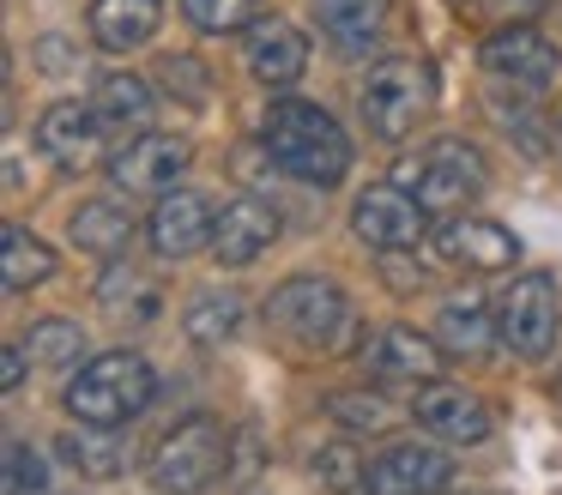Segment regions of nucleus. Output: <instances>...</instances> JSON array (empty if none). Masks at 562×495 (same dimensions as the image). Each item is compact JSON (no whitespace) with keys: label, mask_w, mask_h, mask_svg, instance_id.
<instances>
[{"label":"nucleus","mask_w":562,"mask_h":495,"mask_svg":"<svg viewBox=\"0 0 562 495\" xmlns=\"http://www.w3.org/2000/svg\"><path fill=\"white\" fill-rule=\"evenodd\" d=\"M436 248L448 254L453 266H465V272H508V266L520 260V241H514L508 229L490 224V217H465V212L436 229Z\"/></svg>","instance_id":"obj_17"},{"label":"nucleus","mask_w":562,"mask_h":495,"mask_svg":"<svg viewBox=\"0 0 562 495\" xmlns=\"http://www.w3.org/2000/svg\"><path fill=\"white\" fill-rule=\"evenodd\" d=\"M25 350L37 369H74L79 350H86V333H79V320H37Z\"/></svg>","instance_id":"obj_29"},{"label":"nucleus","mask_w":562,"mask_h":495,"mask_svg":"<svg viewBox=\"0 0 562 495\" xmlns=\"http://www.w3.org/2000/svg\"><path fill=\"white\" fill-rule=\"evenodd\" d=\"M424 205H417L412 188H400V181H375V188L357 193L351 205V229L369 241L375 254H405L424 241Z\"/></svg>","instance_id":"obj_9"},{"label":"nucleus","mask_w":562,"mask_h":495,"mask_svg":"<svg viewBox=\"0 0 562 495\" xmlns=\"http://www.w3.org/2000/svg\"><path fill=\"white\" fill-rule=\"evenodd\" d=\"M212 229H218V212H212L206 193H188V188H170L158 193V212L146 224V241L158 260H188V254L212 248Z\"/></svg>","instance_id":"obj_12"},{"label":"nucleus","mask_w":562,"mask_h":495,"mask_svg":"<svg viewBox=\"0 0 562 495\" xmlns=\"http://www.w3.org/2000/svg\"><path fill=\"white\" fill-rule=\"evenodd\" d=\"M412 417L424 423L436 441L477 447L490 435V398L472 393V386H453V381H424L412 398Z\"/></svg>","instance_id":"obj_11"},{"label":"nucleus","mask_w":562,"mask_h":495,"mask_svg":"<svg viewBox=\"0 0 562 495\" xmlns=\"http://www.w3.org/2000/svg\"><path fill=\"white\" fill-rule=\"evenodd\" d=\"M260 471V447H255V435H243V453H236V465H231V477L236 483H248Z\"/></svg>","instance_id":"obj_36"},{"label":"nucleus","mask_w":562,"mask_h":495,"mask_svg":"<svg viewBox=\"0 0 562 495\" xmlns=\"http://www.w3.org/2000/svg\"><path fill=\"white\" fill-rule=\"evenodd\" d=\"M272 241H279V212H272L267 200H255V193H243V200L224 205V212H218V229H212V254H218L224 266L260 260Z\"/></svg>","instance_id":"obj_18"},{"label":"nucleus","mask_w":562,"mask_h":495,"mask_svg":"<svg viewBox=\"0 0 562 495\" xmlns=\"http://www.w3.org/2000/svg\"><path fill=\"white\" fill-rule=\"evenodd\" d=\"M188 139H176V133H134V139L122 145V151L110 157V176H115V188H127V193H170L176 188V176L188 169Z\"/></svg>","instance_id":"obj_13"},{"label":"nucleus","mask_w":562,"mask_h":495,"mask_svg":"<svg viewBox=\"0 0 562 495\" xmlns=\"http://www.w3.org/2000/svg\"><path fill=\"white\" fill-rule=\"evenodd\" d=\"M400 188H412L429 217H460L490 188V164L465 139H429L412 164H400Z\"/></svg>","instance_id":"obj_5"},{"label":"nucleus","mask_w":562,"mask_h":495,"mask_svg":"<svg viewBox=\"0 0 562 495\" xmlns=\"http://www.w3.org/2000/svg\"><path fill=\"white\" fill-rule=\"evenodd\" d=\"M315 477L327 483V490H357L363 471H357V453L339 441V447H321V453H315Z\"/></svg>","instance_id":"obj_33"},{"label":"nucleus","mask_w":562,"mask_h":495,"mask_svg":"<svg viewBox=\"0 0 562 495\" xmlns=\"http://www.w3.org/2000/svg\"><path fill=\"white\" fill-rule=\"evenodd\" d=\"M25 357H31L25 345H7V369H0V386H7V393H19V381H25Z\"/></svg>","instance_id":"obj_35"},{"label":"nucleus","mask_w":562,"mask_h":495,"mask_svg":"<svg viewBox=\"0 0 562 495\" xmlns=\"http://www.w3.org/2000/svg\"><path fill=\"white\" fill-rule=\"evenodd\" d=\"M477 495H484V490H477Z\"/></svg>","instance_id":"obj_37"},{"label":"nucleus","mask_w":562,"mask_h":495,"mask_svg":"<svg viewBox=\"0 0 562 495\" xmlns=\"http://www.w3.org/2000/svg\"><path fill=\"white\" fill-rule=\"evenodd\" d=\"M151 393H158V374H151V362L139 350H103L67 381V417L98 423V429H122V423H134L151 405Z\"/></svg>","instance_id":"obj_2"},{"label":"nucleus","mask_w":562,"mask_h":495,"mask_svg":"<svg viewBox=\"0 0 562 495\" xmlns=\"http://www.w3.org/2000/svg\"><path fill=\"white\" fill-rule=\"evenodd\" d=\"M477 7H484L496 24H526L538 7H550V0H477Z\"/></svg>","instance_id":"obj_34"},{"label":"nucleus","mask_w":562,"mask_h":495,"mask_svg":"<svg viewBox=\"0 0 562 495\" xmlns=\"http://www.w3.org/2000/svg\"><path fill=\"white\" fill-rule=\"evenodd\" d=\"M98 308L115 314V320H158L164 290L151 272H134V266H110L98 278Z\"/></svg>","instance_id":"obj_21"},{"label":"nucleus","mask_w":562,"mask_h":495,"mask_svg":"<svg viewBox=\"0 0 562 495\" xmlns=\"http://www.w3.org/2000/svg\"><path fill=\"white\" fill-rule=\"evenodd\" d=\"M327 417H339L345 429H357V435H381V429H393L400 423V410L387 405L381 393H363V386H339V393H327Z\"/></svg>","instance_id":"obj_28"},{"label":"nucleus","mask_w":562,"mask_h":495,"mask_svg":"<svg viewBox=\"0 0 562 495\" xmlns=\"http://www.w3.org/2000/svg\"><path fill=\"white\" fill-rule=\"evenodd\" d=\"M0 272H7V290H31L55 278V248L43 236H31L25 224L0 229Z\"/></svg>","instance_id":"obj_23"},{"label":"nucleus","mask_w":562,"mask_h":495,"mask_svg":"<svg viewBox=\"0 0 562 495\" xmlns=\"http://www.w3.org/2000/svg\"><path fill=\"white\" fill-rule=\"evenodd\" d=\"M91 109L103 115V127H134V133H146V127H151V85L134 79V72H103Z\"/></svg>","instance_id":"obj_24"},{"label":"nucleus","mask_w":562,"mask_h":495,"mask_svg":"<svg viewBox=\"0 0 562 495\" xmlns=\"http://www.w3.org/2000/svg\"><path fill=\"white\" fill-rule=\"evenodd\" d=\"M7 495H49V465H43L37 447H7Z\"/></svg>","instance_id":"obj_32"},{"label":"nucleus","mask_w":562,"mask_h":495,"mask_svg":"<svg viewBox=\"0 0 562 495\" xmlns=\"http://www.w3.org/2000/svg\"><path fill=\"white\" fill-rule=\"evenodd\" d=\"M164 19V0H91V43L103 55H127L146 48Z\"/></svg>","instance_id":"obj_19"},{"label":"nucleus","mask_w":562,"mask_h":495,"mask_svg":"<svg viewBox=\"0 0 562 495\" xmlns=\"http://www.w3.org/2000/svg\"><path fill=\"white\" fill-rule=\"evenodd\" d=\"M243 60L267 91H291L308 67V43L291 19H255L243 31Z\"/></svg>","instance_id":"obj_15"},{"label":"nucleus","mask_w":562,"mask_h":495,"mask_svg":"<svg viewBox=\"0 0 562 495\" xmlns=\"http://www.w3.org/2000/svg\"><path fill=\"white\" fill-rule=\"evenodd\" d=\"M477 67H484V79H496L502 91L514 97H538L550 79H557L562 55L550 36H538L532 24H502V31L484 36V48H477Z\"/></svg>","instance_id":"obj_7"},{"label":"nucleus","mask_w":562,"mask_h":495,"mask_svg":"<svg viewBox=\"0 0 562 495\" xmlns=\"http://www.w3.org/2000/svg\"><path fill=\"white\" fill-rule=\"evenodd\" d=\"M315 19L339 55H369L387 36V0H315Z\"/></svg>","instance_id":"obj_20"},{"label":"nucleus","mask_w":562,"mask_h":495,"mask_svg":"<svg viewBox=\"0 0 562 495\" xmlns=\"http://www.w3.org/2000/svg\"><path fill=\"white\" fill-rule=\"evenodd\" d=\"M61 459L79 471V477H115L127 465V447L115 429H98V423H74L61 435Z\"/></svg>","instance_id":"obj_25"},{"label":"nucleus","mask_w":562,"mask_h":495,"mask_svg":"<svg viewBox=\"0 0 562 495\" xmlns=\"http://www.w3.org/2000/svg\"><path fill=\"white\" fill-rule=\"evenodd\" d=\"M37 139H43V151H49L55 164L79 176V169H91L98 151H103V115L91 103H49L43 121H37Z\"/></svg>","instance_id":"obj_16"},{"label":"nucleus","mask_w":562,"mask_h":495,"mask_svg":"<svg viewBox=\"0 0 562 495\" xmlns=\"http://www.w3.org/2000/svg\"><path fill=\"white\" fill-rule=\"evenodd\" d=\"M188 338L194 345H231L236 326H243V302L231 296V290H206V296L188 302Z\"/></svg>","instance_id":"obj_27"},{"label":"nucleus","mask_w":562,"mask_h":495,"mask_svg":"<svg viewBox=\"0 0 562 495\" xmlns=\"http://www.w3.org/2000/svg\"><path fill=\"white\" fill-rule=\"evenodd\" d=\"M267 320L279 326V333L291 338V345L321 350V357L345 350V345H351V333H357V308H351V296H345V290L333 284V278H315V272L284 278V284L267 296Z\"/></svg>","instance_id":"obj_3"},{"label":"nucleus","mask_w":562,"mask_h":495,"mask_svg":"<svg viewBox=\"0 0 562 495\" xmlns=\"http://www.w3.org/2000/svg\"><path fill=\"white\" fill-rule=\"evenodd\" d=\"M188 24L206 36H224V31H248L255 24V0H182Z\"/></svg>","instance_id":"obj_30"},{"label":"nucleus","mask_w":562,"mask_h":495,"mask_svg":"<svg viewBox=\"0 0 562 495\" xmlns=\"http://www.w3.org/2000/svg\"><path fill=\"white\" fill-rule=\"evenodd\" d=\"M158 79H164V91H170L176 103H188V109H206V103H212L206 67H200V60H188V55H170V60L158 67Z\"/></svg>","instance_id":"obj_31"},{"label":"nucleus","mask_w":562,"mask_h":495,"mask_svg":"<svg viewBox=\"0 0 562 495\" xmlns=\"http://www.w3.org/2000/svg\"><path fill=\"white\" fill-rule=\"evenodd\" d=\"M453 483V459L429 441H393L363 465L369 495H441Z\"/></svg>","instance_id":"obj_10"},{"label":"nucleus","mask_w":562,"mask_h":495,"mask_svg":"<svg viewBox=\"0 0 562 495\" xmlns=\"http://www.w3.org/2000/svg\"><path fill=\"white\" fill-rule=\"evenodd\" d=\"M557 284L544 272H520L496 302V326H502V345L514 357H544L557 345Z\"/></svg>","instance_id":"obj_8"},{"label":"nucleus","mask_w":562,"mask_h":495,"mask_svg":"<svg viewBox=\"0 0 562 495\" xmlns=\"http://www.w3.org/2000/svg\"><path fill=\"white\" fill-rule=\"evenodd\" d=\"M260 139H267L272 164L308 188H339L351 169V139L321 103H272Z\"/></svg>","instance_id":"obj_1"},{"label":"nucleus","mask_w":562,"mask_h":495,"mask_svg":"<svg viewBox=\"0 0 562 495\" xmlns=\"http://www.w3.org/2000/svg\"><path fill=\"white\" fill-rule=\"evenodd\" d=\"M231 465V435L212 417H188L151 453V490L158 495H206Z\"/></svg>","instance_id":"obj_6"},{"label":"nucleus","mask_w":562,"mask_h":495,"mask_svg":"<svg viewBox=\"0 0 562 495\" xmlns=\"http://www.w3.org/2000/svg\"><path fill=\"white\" fill-rule=\"evenodd\" d=\"M502 338V326L490 320L477 302H448V308L436 314V345L448 350V357H490V345Z\"/></svg>","instance_id":"obj_22"},{"label":"nucleus","mask_w":562,"mask_h":495,"mask_svg":"<svg viewBox=\"0 0 562 495\" xmlns=\"http://www.w3.org/2000/svg\"><path fill=\"white\" fill-rule=\"evenodd\" d=\"M357 109H363L375 139H387V145L412 139L429 121V109H436V72H429V60H417V55L375 60L363 91H357Z\"/></svg>","instance_id":"obj_4"},{"label":"nucleus","mask_w":562,"mask_h":495,"mask_svg":"<svg viewBox=\"0 0 562 495\" xmlns=\"http://www.w3.org/2000/svg\"><path fill=\"white\" fill-rule=\"evenodd\" d=\"M363 369L375 374V381H412V386H424V381H441V357L448 350L436 345V338H424V333H412V326H381V333H369L363 338Z\"/></svg>","instance_id":"obj_14"},{"label":"nucleus","mask_w":562,"mask_h":495,"mask_svg":"<svg viewBox=\"0 0 562 495\" xmlns=\"http://www.w3.org/2000/svg\"><path fill=\"white\" fill-rule=\"evenodd\" d=\"M74 241L86 254H103V260H115V254L134 241V217H127V205L115 200H86L74 212Z\"/></svg>","instance_id":"obj_26"}]
</instances>
